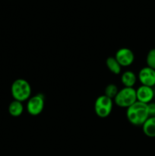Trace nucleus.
I'll list each match as a JSON object with an SVG mask.
<instances>
[{"label": "nucleus", "instance_id": "obj_5", "mask_svg": "<svg viewBox=\"0 0 155 156\" xmlns=\"http://www.w3.org/2000/svg\"><path fill=\"white\" fill-rule=\"evenodd\" d=\"M44 96L42 94H36L31 96L27 101L26 110L31 116H37L42 113L44 108Z\"/></svg>", "mask_w": 155, "mask_h": 156}, {"label": "nucleus", "instance_id": "obj_1", "mask_svg": "<svg viewBox=\"0 0 155 156\" xmlns=\"http://www.w3.org/2000/svg\"><path fill=\"white\" fill-rule=\"evenodd\" d=\"M150 117L147 105L136 101L126 109V117L134 126H142Z\"/></svg>", "mask_w": 155, "mask_h": 156}, {"label": "nucleus", "instance_id": "obj_14", "mask_svg": "<svg viewBox=\"0 0 155 156\" xmlns=\"http://www.w3.org/2000/svg\"><path fill=\"white\" fill-rule=\"evenodd\" d=\"M146 62H147V66L155 70V48L151 49L147 53Z\"/></svg>", "mask_w": 155, "mask_h": 156}, {"label": "nucleus", "instance_id": "obj_2", "mask_svg": "<svg viewBox=\"0 0 155 156\" xmlns=\"http://www.w3.org/2000/svg\"><path fill=\"white\" fill-rule=\"evenodd\" d=\"M31 86L27 80L17 79L11 86V93L14 100L24 102L31 97Z\"/></svg>", "mask_w": 155, "mask_h": 156}, {"label": "nucleus", "instance_id": "obj_6", "mask_svg": "<svg viewBox=\"0 0 155 156\" xmlns=\"http://www.w3.org/2000/svg\"><path fill=\"white\" fill-rule=\"evenodd\" d=\"M114 57L115 58L121 66H129L135 60V54L132 50L126 47L120 48L117 50Z\"/></svg>", "mask_w": 155, "mask_h": 156}, {"label": "nucleus", "instance_id": "obj_8", "mask_svg": "<svg viewBox=\"0 0 155 156\" xmlns=\"http://www.w3.org/2000/svg\"><path fill=\"white\" fill-rule=\"evenodd\" d=\"M136 97L137 101L148 105L152 102L154 98V91L152 87L141 85L136 89Z\"/></svg>", "mask_w": 155, "mask_h": 156}, {"label": "nucleus", "instance_id": "obj_9", "mask_svg": "<svg viewBox=\"0 0 155 156\" xmlns=\"http://www.w3.org/2000/svg\"><path fill=\"white\" fill-rule=\"evenodd\" d=\"M121 82L124 87L133 88L137 82V76L135 73L130 70L124 72L121 76Z\"/></svg>", "mask_w": 155, "mask_h": 156}, {"label": "nucleus", "instance_id": "obj_12", "mask_svg": "<svg viewBox=\"0 0 155 156\" xmlns=\"http://www.w3.org/2000/svg\"><path fill=\"white\" fill-rule=\"evenodd\" d=\"M106 66L108 68V69L111 73H113V74L119 75L121 73L122 66L119 63L118 61L115 59V58L113 57V56H109V57H108L106 59Z\"/></svg>", "mask_w": 155, "mask_h": 156}, {"label": "nucleus", "instance_id": "obj_4", "mask_svg": "<svg viewBox=\"0 0 155 156\" xmlns=\"http://www.w3.org/2000/svg\"><path fill=\"white\" fill-rule=\"evenodd\" d=\"M113 107V100L105 94L100 95L96 99L94 103V111L100 118H106L110 115Z\"/></svg>", "mask_w": 155, "mask_h": 156}, {"label": "nucleus", "instance_id": "obj_7", "mask_svg": "<svg viewBox=\"0 0 155 156\" xmlns=\"http://www.w3.org/2000/svg\"><path fill=\"white\" fill-rule=\"evenodd\" d=\"M138 80L141 85L153 88L155 85V70L148 66L143 67L138 73Z\"/></svg>", "mask_w": 155, "mask_h": 156}, {"label": "nucleus", "instance_id": "obj_3", "mask_svg": "<svg viewBox=\"0 0 155 156\" xmlns=\"http://www.w3.org/2000/svg\"><path fill=\"white\" fill-rule=\"evenodd\" d=\"M113 101L118 107L127 109L137 101L136 89L124 87L121 90H119Z\"/></svg>", "mask_w": 155, "mask_h": 156}, {"label": "nucleus", "instance_id": "obj_13", "mask_svg": "<svg viewBox=\"0 0 155 156\" xmlns=\"http://www.w3.org/2000/svg\"><path fill=\"white\" fill-rule=\"evenodd\" d=\"M118 91V87H117L115 84H109V85H106V88H105L104 94L106 96H107L108 98H109L113 100V99L115 98V96H116Z\"/></svg>", "mask_w": 155, "mask_h": 156}, {"label": "nucleus", "instance_id": "obj_11", "mask_svg": "<svg viewBox=\"0 0 155 156\" xmlns=\"http://www.w3.org/2000/svg\"><path fill=\"white\" fill-rule=\"evenodd\" d=\"M24 107L22 102L16 100H14L13 101L11 102L9 106V113L14 117H20L24 112Z\"/></svg>", "mask_w": 155, "mask_h": 156}, {"label": "nucleus", "instance_id": "obj_15", "mask_svg": "<svg viewBox=\"0 0 155 156\" xmlns=\"http://www.w3.org/2000/svg\"><path fill=\"white\" fill-rule=\"evenodd\" d=\"M147 108H148L149 116L150 117H155V103L150 102L147 105Z\"/></svg>", "mask_w": 155, "mask_h": 156}, {"label": "nucleus", "instance_id": "obj_10", "mask_svg": "<svg viewBox=\"0 0 155 156\" xmlns=\"http://www.w3.org/2000/svg\"><path fill=\"white\" fill-rule=\"evenodd\" d=\"M142 130L144 135L150 138L155 137V117H149L143 123Z\"/></svg>", "mask_w": 155, "mask_h": 156}]
</instances>
